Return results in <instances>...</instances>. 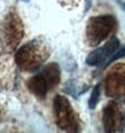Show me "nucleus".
I'll return each mask as SVG.
<instances>
[{
	"instance_id": "f257e3e1",
	"label": "nucleus",
	"mask_w": 125,
	"mask_h": 133,
	"mask_svg": "<svg viewBox=\"0 0 125 133\" xmlns=\"http://www.w3.org/2000/svg\"><path fill=\"white\" fill-rule=\"evenodd\" d=\"M49 57V49L46 47L43 41H31L16 51L15 61L16 65L24 71H36L44 63Z\"/></svg>"
},
{
	"instance_id": "f03ea898",
	"label": "nucleus",
	"mask_w": 125,
	"mask_h": 133,
	"mask_svg": "<svg viewBox=\"0 0 125 133\" xmlns=\"http://www.w3.org/2000/svg\"><path fill=\"white\" fill-rule=\"evenodd\" d=\"M61 79V70L57 63H50L39 70L31 79L28 81L27 86L31 93H34L38 97H44L47 93L54 89L59 83Z\"/></svg>"
},
{
	"instance_id": "7ed1b4c3",
	"label": "nucleus",
	"mask_w": 125,
	"mask_h": 133,
	"mask_svg": "<svg viewBox=\"0 0 125 133\" xmlns=\"http://www.w3.org/2000/svg\"><path fill=\"white\" fill-rule=\"evenodd\" d=\"M117 22L112 15L91 18L86 27V38L90 46H98L110 35L116 28Z\"/></svg>"
},
{
	"instance_id": "20e7f679",
	"label": "nucleus",
	"mask_w": 125,
	"mask_h": 133,
	"mask_svg": "<svg viewBox=\"0 0 125 133\" xmlns=\"http://www.w3.org/2000/svg\"><path fill=\"white\" fill-rule=\"evenodd\" d=\"M54 116H55L57 125L66 132L80 130L77 116L70 105L69 99L63 96H57L54 98Z\"/></svg>"
},
{
	"instance_id": "39448f33",
	"label": "nucleus",
	"mask_w": 125,
	"mask_h": 133,
	"mask_svg": "<svg viewBox=\"0 0 125 133\" xmlns=\"http://www.w3.org/2000/svg\"><path fill=\"white\" fill-rule=\"evenodd\" d=\"M106 96L125 102V65L116 66L105 79Z\"/></svg>"
},
{
	"instance_id": "423d86ee",
	"label": "nucleus",
	"mask_w": 125,
	"mask_h": 133,
	"mask_svg": "<svg viewBox=\"0 0 125 133\" xmlns=\"http://www.w3.org/2000/svg\"><path fill=\"white\" fill-rule=\"evenodd\" d=\"M102 122L105 132L109 133L122 132L125 129V114L117 101H112L105 106L102 114Z\"/></svg>"
},
{
	"instance_id": "0eeeda50",
	"label": "nucleus",
	"mask_w": 125,
	"mask_h": 133,
	"mask_svg": "<svg viewBox=\"0 0 125 133\" xmlns=\"http://www.w3.org/2000/svg\"><path fill=\"white\" fill-rule=\"evenodd\" d=\"M121 47L120 42L117 38H110V41H108L102 47H100L94 51H91L88 58H86V63L89 66H100L105 69L109 66V61L113 57V54Z\"/></svg>"
},
{
	"instance_id": "6e6552de",
	"label": "nucleus",
	"mask_w": 125,
	"mask_h": 133,
	"mask_svg": "<svg viewBox=\"0 0 125 133\" xmlns=\"http://www.w3.org/2000/svg\"><path fill=\"white\" fill-rule=\"evenodd\" d=\"M4 36L7 44L11 49L16 47L20 42V38L23 36V24L18 15L10 14L4 22Z\"/></svg>"
},
{
	"instance_id": "1a4fd4ad",
	"label": "nucleus",
	"mask_w": 125,
	"mask_h": 133,
	"mask_svg": "<svg viewBox=\"0 0 125 133\" xmlns=\"http://www.w3.org/2000/svg\"><path fill=\"white\" fill-rule=\"evenodd\" d=\"M100 89H101V86L97 85L94 89H93V93H91V97L89 99V108L90 109H94L97 102H98V99H100Z\"/></svg>"
},
{
	"instance_id": "9d476101",
	"label": "nucleus",
	"mask_w": 125,
	"mask_h": 133,
	"mask_svg": "<svg viewBox=\"0 0 125 133\" xmlns=\"http://www.w3.org/2000/svg\"><path fill=\"white\" fill-rule=\"evenodd\" d=\"M122 8H124V10H125V3H124V4H122Z\"/></svg>"
}]
</instances>
